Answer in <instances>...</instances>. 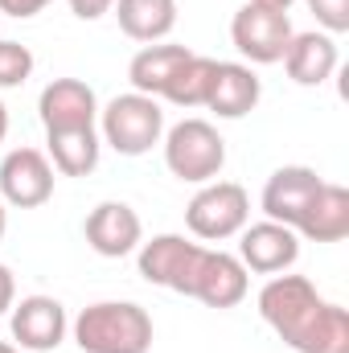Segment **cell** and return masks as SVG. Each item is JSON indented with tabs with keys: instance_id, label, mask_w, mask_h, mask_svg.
<instances>
[{
	"instance_id": "4316f807",
	"label": "cell",
	"mask_w": 349,
	"mask_h": 353,
	"mask_svg": "<svg viewBox=\"0 0 349 353\" xmlns=\"http://www.w3.org/2000/svg\"><path fill=\"white\" fill-rule=\"evenodd\" d=\"M12 304H17V279H12V271H8V267L0 263V316H4Z\"/></svg>"
},
{
	"instance_id": "9c48e42d",
	"label": "cell",
	"mask_w": 349,
	"mask_h": 353,
	"mask_svg": "<svg viewBox=\"0 0 349 353\" xmlns=\"http://www.w3.org/2000/svg\"><path fill=\"white\" fill-rule=\"evenodd\" d=\"M8 325H12V341L21 353H54L66 333H70V321H66V308L54 300V296H25L21 304L8 308Z\"/></svg>"
},
{
	"instance_id": "d6986e66",
	"label": "cell",
	"mask_w": 349,
	"mask_h": 353,
	"mask_svg": "<svg viewBox=\"0 0 349 353\" xmlns=\"http://www.w3.org/2000/svg\"><path fill=\"white\" fill-rule=\"evenodd\" d=\"M50 136V165L62 176H87L99 169V128H70V132H46Z\"/></svg>"
},
{
	"instance_id": "44dd1931",
	"label": "cell",
	"mask_w": 349,
	"mask_h": 353,
	"mask_svg": "<svg viewBox=\"0 0 349 353\" xmlns=\"http://www.w3.org/2000/svg\"><path fill=\"white\" fill-rule=\"evenodd\" d=\"M214 58H206V54H189L181 66L173 70V79L165 83L161 90V99L165 103H173V107H206V99H210V83H214Z\"/></svg>"
},
{
	"instance_id": "d4e9b609",
	"label": "cell",
	"mask_w": 349,
	"mask_h": 353,
	"mask_svg": "<svg viewBox=\"0 0 349 353\" xmlns=\"http://www.w3.org/2000/svg\"><path fill=\"white\" fill-rule=\"evenodd\" d=\"M54 0H0V12L4 17H17V21H29V17H37L41 8H50Z\"/></svg>"
},
{
	"instance_id": "7a4b0ae2",
	"label": "cell",
	"mask_w": 349,
	"mask_h": 353,
	"mask_svg": "<svg viewBox=\"0 0 349 353\" xmlns=\"http://www.w3.org/2000/svg\"><path fill=\"white\" fill-rule=\"evenodd\" d=\"M74 341L83 353H148L152 350V316L132 304V300H99L87 304L74 325H70Z\"/></svg>"
},
{
	"instance_id": "484cf974",
	"label": "cell",
	"mask_w": 349,
	"mask_h": 353,
	"mask_svg": "<svg viewBox=\"0 0 349 353\" xmlns=\"http://www.w3.org/2000/svg\"><path fill=\"white\" fill-rule=\"evenodd\" d=\"M115 8V0H70V12L79 17V21H99L103 12H111Z\"/></svg>"
},
{
	"instance_id": "f1b7e54d",
	"label": "cell",
	"mask_w": 349,
	"mask_h": 353,
	"mask_svg": "<svg viewBox=\"0 0 349 353\" xmlns=\"http://www.w3.org/2000/svg\"><path fill=\"white\" fill-rule=\"evenodd\" d=\"M4 136H8V107L0 103V144H4Z\"/></svg>"
},
{
	"instance_id": "f546056e",
	"label": "cell",
	"mask_w": 349,
	"mask_h": 353,
	"mask_svg": "<svg viewBox=\"0 0 349 353\" xmlns=\"http://www.w3.org/2000/svg\"><path fill=\"white\" fill-rule=\"evenodd\" d=\"M4 230H8V210H4V201H0V243H4Z\"/></svg>"
},
{
	"instance_id": "83f0119b",
	"label": "cell",
	"mask_w": 349,
	"mask_h": 353,
	"mask_svg": "<svg viewBox=\"0 0 349 353\" xmlns=\"http://www.w3.org/2000/svg\"><path fill=\"white\" fill-rule=\"evenodd\" d=\"M251 4H259V8H275V12H288L296 0H251Z\"/></svg>"
},
{
	"instance_id": "52a82bcc",
	"label": "cell",
	"mask_w": 349,
	"mask_h": 353,
	"mask_svg": "<svg viewBox=\"0 0 349 353\" xmlns=\"http://www.w3.org/2000/svg\"><path fill=\"white\" fill-rule=\"evenodd\" d=\"M292 21L288 12H275V8H259V4H243L230 21V41L235 50L255 62V66H271V62H283V50L292 41Z\"/></svg>"
},
{
	"instance_id": "3957f363",
	"label": "cell",
	"mask_w": 349,
	"mask_h": 353,
	"mask_svg": "<svg viewBox=\"0 0 349 353\" xmlns=\"http://www.w3.org/2000/svg\"><path fill=\"white\" fill-rule=\"evenodd\" d=\"M99 140L119 157H144L165 140V111L152 94L128 90L99 111Z\"/></svg>"
},
{
	"instance_id": "5b68a950",
	"label": "cell",
	"mask_w": 349,
	"mask_h": 353,
	"mask_svg": "<svg viewBox=\"0 0 349 353\" xmlns=\"http://www.w3.org/2000/svg\"><path fill=\"white\" fill-rule=\"evenodd\" d=\"M251 218V197L239 181H206L189 205H185V226L193 230V239L206 243H226L235 239Z\"/></svg>"
},
{
	"instance_id": "603a6c76",
	"label": "cell",
	"mask_w": 349,
	"mask_h": 353,
	"mask_svg": "<svg viewBox=\"0 0 349 353\" xmlns=\"http://www.w3.org/2000/svg\"><path fill=\"white\" fill-rule=\"evenodd\" d=\"M33 74V50L21 41H0V90L25 87Z\"/></svg>"
},
{
	"instance_id": "277c9868",
	"label": "cell",
	"mask_w": 349,
	"mask_h": 353,
	"mask_svg": "<svg viewBox=\"0 0 349 353\" xmlns=\"http://www.w3.org/2000/svg\"><path fill=\"white\" fill-rule=\"evenodd\" d=\"M165 165L177 181L206 185L226 169V140L210 119H181L165 132Z\"/></svg>"
},
{
	"instance_id": "e0dca14e",
	"label": "cell",
	"mask_w": 349,
	"mask_h": 353,
	"mask_svg": "<svg viewBox=\"0 0 349 353\" xmlns=\"http://www.w3.org/2000/svg\"><path fill=\"white\" fill-rule=\"evenodd\" d=\"M296 234L308 243H341L349 234V189L325 181L317 189V197L308 201V210L296 222Z\"/></svg>"
},
{
	"instance_id": "8fae6325",
	"label": "cell",
	"mask_w": 349,
	"mask_h": 353,
	"mask_svg": "<svg viewBox=\"0 0 349 353\" xmlns=\"http://www.w3.org/2000/svg\"><path fill=\"white\" fill-rule=\"evenodd\" d=\"M83 234H87V243H90L94 255H103V259H123V255H132V251L144 243V222H140V214H136L128 201H99L87 214Z\"/></svg>"
},
{
	"instance_id": "ba28073f",
	"label": "cell",
	"mask_w": 349,
	"mask_h": 353,
	"mask_svg": "<svg viewBox=\"0 0 349 353\" xmlns=\"http://www.w3.org/2000/svg\"><path fill=\"white\" fill-rule=\"evenodd\" d=\"M54 165L41 148H12L0 161V201L17 210H37L54 197Z\"/></svg>"
},
{
	"instance_id": "7402d4cb",
	"label": "cell",
	"mask_w": 349,
	"mask_h": 353,
	"mask_svg": "<svg viewBox=\"0 0 349 353\" xmlns=\"http://www.w3.org/2000/svg\"><path fill=\"white\" fill-rule=\"evenodd\" d=\"M308 353H349V308L333 304V300L325 304L321 325H317V333H312Z\"/></svg>"
},
{
	"instance_id": "4fadbf2b",
	"label": "cell",
	"mask_w": 349,
	"mask_h": 353,
	"mask_svg": "<svg viewBox=\"0 0 349 353\" xmlns=\"http://www.w3.org/2000/svg\"><path fill=\"white\" fill-rule=\"evenodd\" d=\"M37 115L46 132H70L99 123V94L83 79H54L37 99Z\"/></svg>"
},
{
	"instance_id": "cb8c5ba5",
	"label": "cell",
	"mask_w": 349,
	"mask_h": 353,
	"mask_svg": "<svg viewBox=\"0 0 349 353\" xmlns=\"http://www.w3.org/2000/svg\"><path fill=\"white\" fill-rule=\"evenodd\" d=\"M304 4H308V12L317 17L321 33L337 37V33L349 29V0H304Z\"/></svg>"
},
{
	"instance_id": "ffe728a7",
	"label": "cell",
	"mask_w": 349,
	"mask_h": 353,
	"mask_svg": "<svg viewBox=\"0 0 349 353\" xmlns=\"http://www.w3.org/2000/svg\"><path fill=\"white\" fill-rule=\"evenodd\" d=\"M193 50H185V46H173V41H152V46H144L132 62H128V79H132V90H140V94H152V99H161V90L165 83L173 79V70L189 58Z\"/></svg>"
},
{
	"instance_id": "8992f818",
	"label": "cell",
	"mask_w": 349,
	"mask_h": 353,
	"mask_svg": "<svg viewBox=\"0 0 349 353\" xmlns=\"http://www.w3.org/2000/svg\"><path fill=\"white\" fill-rule=\"evenodd\" d=\"M201 255H206V247L189 243L185 234H157V239L136 247V267H140V275L148 283L169 288L177 296H193V279H197Z\"/></svg>"
},
{
	"instance_id": "ac0fdd59",
	"label": "cell",
	"mask_w": 349,
	"mask_h": 353,
	"mask_svg": "<svg viewBox=\"0 0 349 353\" xmlns=\"http://www.w3.org/2000/svg\"><path fill=\"white\" fill-rule=\"evenodd\" d=\"M115 21L132 41H165L177 25V0H115Z\"/></svg>"
},
{
	"instance_id": "30bf717a",
	"label": "cell",
	"mask_w": 349,
	"mask_h": 353,
	"mask_svg": "<svg viewBox=\"0 0 349 353\" xmlns=\"http://www.w3.org/2000/svg\"><path fill=\"white\" fill-rule=\"evenodd\" d=\"M239 259L247 271L255 275H279V271H292L300 259V234L283 222H271L263 218L255 226H243L239 230Z\"/></svg>"
},
{
	"instance_id": "5bb4252c",
	"label": "cell",
	"mask_w": 349,
	"mask_h": 353,
	"mask_svg": "<svg viewBox=\"0 0 349 353\" xmlns=\"http://www.w3.org/2000/svg\"><path fill=\"white\" fill-rule=\"evenodd\" d=\"M251 271L243 267L239 255H226V251H210L201 255V267H197V279H193V300H201L206 308H235L247 300V279Z\"/></svg>"
},
{
	"instance_id": "2e32d148",
	"label": "cell",
	"mask_w": 349,
	"mask_h": 353,
	"mask_svg": "<svg viewBox=\"0 0 349 353\" xmlns=\"http://www.w3.org/2000/svg\"><path fill=\"white\" fill-rule=\"evenodd\" d=\"M341 54H337V41L329 33H292L288 50H283V70L296 87H321L333 79Z\"/></svg>"
},
{
	"instance_id": "6da1fadb",
	"label": "cell",
	"mask_w": 349,
	"mask_h": 353,
	"mask_svg": "<svg viewBox=\"0 0 349 353\" xmlns=\"http://www.w3.org/2000/svg\"><path fill=\"white\" fill-rule=\"evenodd\" d=\"M325 304H329V300L317 292L312 279H304V275H288V271L271 275V279L263 283V292H259L263 325H267L283 345H292L296 353H308L312 333H317V325H321Z\"/></svg>"
},
{
	"instance_id": "9a60e30c",
	"label": "cell",
	"mask_w": 349,
	"mask_h": 353,
	"mask_svg": "<svg viewBox=\"0 0 349 353\" xmlns=\"http://www.w3.org/2000/svg\"><path fill=\"white\" fill-rule=\"evenodd\" d=\"M263 99V83L259 74L243 62H218L214 66V83H210V99L206 107L218 115V119H243L259 107Z\"/></svg>"
},
{
	"instance_id": "4dcf8cb0",
	"label": "cell",
	"mask_w": 349,
	"mask_h": 353,
	"mask_svg": "<svg viewBox=\"0 0 349 353\" xmlns=\"http://www.w3.org/2000/svg\"><path fill=\"white\" fill-rule=\"evenodd\" d=\"M0 353H21L17 345H8V341H0Z\"/></svg>"
},
{
	"instance_id": "7c38bea8",
	"label": "cell",
	"mask_w": 349,
	"mask_h": 353,
	"mask_svg": "<svg viewBox=\"0 0 349 353\" xmlns=\"http://www.w3.org/2000/svg\"><path fill=\"white\" fill-rule=\"evenodd\" d=\"M321 185H325V176L317 173V169H308V165H283V169H275V173L267 176L259 205L271 222H283V226L296 230L300 214L308 210V201L317 197Z\"/></svg>"
}]
</instances>
